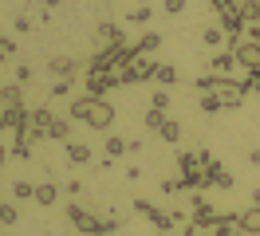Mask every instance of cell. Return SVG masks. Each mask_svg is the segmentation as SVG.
<instances>
[{
  "mask_svg": "<svg viewBox=\"0 0 260 236\" xmlns=\"http://www.w3.org/2000/svg\"><path fill=\"white\" fill-rule=\"evenodd\" d=\"M71 118H79L87 122L91 130H111L114 126V107L107 98H91V94H79V98H71Z\"/></svg>",
  "mask_w": 260,
  "mask_h": 236,
  "instance_id": "obj_1",
  "label": "cell"
},
{
  "mask_svg": "<svg viewBox=\"0 0 260 236\" xmlns=\"http://www.w3.org/2000/svg\"><path fill=\"white\" fill-rule=\"evenodd\" d=\"M67 220H71V228H75V232H83V236L103 232V220H99L95 213H87L79 201H75V205H67Z\"/></svg>",
  "mask_w": 260,
  "mask_h": 236,
  "instance_id": "obj_2",
  "label": "cell"
},
{
  "mask_svg": "<svg viewBox=\"0 0 260 236\" xmlns=\"http://www.w3.org/2000/svg\"><path fill=\"white\" fill-rule=\"evenodd\" d=\"M134 213H142V217H146L154 228H162V232H174V228H178L174 213H166V209H158V205H150V201H134Z\"/></svg>",
  "mask_w": 260,
  "mask_h": 236,
  "instance_id": "obj_3",
  "label": "cell"
},
{
  "mask_svg": "<svg viewBox=\"0 0 260 236\" xmlns=\"http://www.w3.org/2000/svg\"><path fill=\"white\" fill-rule=\"evenodd\" d=\"M189 220H193L197 228H205V232H213V224H217V209H213L201 193H197L193 201H189Z\"/></svg>",
  "mask_w": 260,
  "mask_h": 236,
  "instance_id": "obj_4",
  "label": "cell"
},
{
  "mask_svg": "<svg viewBox=\"0 0 260 236\" xmlns=\"http://www.w3.org/2000/svg\"><path fill=\"white\" fill-rule=\"evenodd\" d=\"M83 87H87V94H91V98H103L111 87H118V79H114V71H95V67H91Z\"/></svg>",
  "mask_w": 260,
  "mask_h": 236,
  "instance_id": "obj_5",
  "label": "cell"
},
{
  "mask_svg": "<svg viewBox=\"0 0 260 236\" xmlns=\"http://www.w3.org/2000/svg\"><path fill=\"white\" fill-rule=\"evenodd\" d=\"M237 67H244V71H260V44L256 40H237Z\"/></svg>",
  "mask_w": 260,
  "mask_h": 236,
  "instance_id": "obj_6",
  "label": "cell"
},
{
  "mask_svg": "<svg viewBox=\"0 0 260 236\" xmlns=\"http://www.w3.org/2000/svg\"><path fill=\"white\" fill-rule=\"evenodd\" d=\"M221 28H225V36H229V40H241V31L248 28V20L241 16V8H229V12L221 16Z\"/></svg>",
  "mask_w": 260,
  "mask_h": 236,
  "instance_id": "obj_7",
  "label": "cell"
},
{
  "mask_svg": "<svg viewBox=\"0 0 260 236\" xmlns=\"http://www.w3.org/2000/svg\"><path fill=\"white\" fill-rule=\"evenodd\" d=\"M0 118H4V126H12L16 134H24V130L32 126V110H28V107H16V110H4Z\"/></svg>",
  "mask_w": 260,
  "mask_h": 236,
  "instance_id": "obj_8",
  "label": "cell"
},
{
  "mask_svg": "<svg viewBox=\"0 0 260 236\" xmlns=\"http://www.w3.org/2000/svg\"><path fill=\"white\" fill-rule=\"evenodd\" d=\"M233 67H237V51H233V47H225V51H217V55L209 59V71H213V75H229Z\"/></svg>",
  "mask_w": 260,
  "mask_h": 236,
  "instance_id": "obj_9",
  "label": "cell"
},
{
  "mask_svg": "<svg viewBox=\"0 0 260 236\" xmlns=\"http://www.w3.org/2000/svg\"><path fill=\"white\" fill-rule=\"evenodd\" d=\"M16 107H24V87H0V114L4 110H16Z\"/></svg>",
  "mask_w": 260,
  "mask_h": 236,
  "instance_id": "obj_10",
  "label": "cell"
},
{
  "mask_svg": "<svg viewBox=\"0 0 260 236\" xmlns=\"http://www.w3.org/2000/svg\"><path fill=\"white\" fill-rule=\"evenodd\" d=\"M55 197H59V185H55V181H36V205L51 209V205H55Z\"/></svg>",
  "mask_w": 260,
  "mask_h": 236,
  "instance_id": "obj_11",
  "label": "cell"
},
{
  "mask_svg": "<svg viewBox=\"0 0 260 236\" xmlns=\"http://www.w3.org/2000/svg\"><path fill=\"white\" fill-rule=\"evenodd\" d=\"M241 232L244 236H260V205H252V209L241 213Z\"/></svg>",
  "mask_w": 260,
  "mask_h": 236,
  "instance_id": "obj_12",
  "label": "cell"
},
{
  "mask_svg": "<svg viewBox=\"0 0 260 236\" xmlns=\"http://www.w3.org/2000/svg\"><path fill=\"white\" fill-rule=\"evenodd\" d=\"M48 71H51L55 79H71V75H75V59H67V55H51Z\"/></svg>",
  "mask_w": 260,
  "mask_h": 236,
  "instance_id": "obj_13",
  "label": "cell"
},
{
  "mask_svg": "<svg viewBox=\"0 0 260 236\" xmlns=\"http://www.w3.org/2000/svg\"><path fill=\"white\" fill-rule=\"evenodd\" d=\"M67 161H71V165H87V161H91V146H83V142H67Z\"/></svg>",
  "mask_w": 260,
  "mask_h": 236,
  "instance_id": "obj_14",
  "label": "cell"
},
{
  "mask_svg": "<svg viewBox=\"0 0 260 236\" xmlns=\"http://www.w3.org/2000/svg\"><path fill=\"white\" fill-rule=\"evenodd\" d=\"M103 150H107V157H111V161H118L122 154H130V150H126V138H118V134H107Z\"/></svg>",
  "mask_w": 260,
  "mask_h": 236,
  "instance_id": "obj_15",
  "label": "cell"
},
{
  "mask_svg": "<svg viewBox=\"0 0 260 236\" xmlns=\"http://www.w3.org/2000/svg\"><path fill=\"white\" fill-rule=\"evenodd\" d=\"M48 138L51 142H71V118H55L48 126Z\"/></svg>",
  "mask_w": 260,
  "mask_h": 236,
  "instance_id": "obj_16",
  "label": "cell"
},
{
  "mask_svg": "<svg viewBox=\"0 0 260 236\" xmlns=\"http://www.w3.org/2000/svg\"><path fill=\"white\" fill-rule=\"evenodd\" d=\"M158 47H162V36H158V31H146V36L134 44V51H138V55H150V51H158Z\"/></svg>",
  "mask_w": 260,
  "mask_h": 236,
  "instance_id": "obj_17",
  "label": "cell"
},
{
  "mask_svg": "<svg viewBox=\"0 0 260 236\" xmlns=\"http://www.w3.org/2000/svg\"><path fill=\"white\" fill-rule=\"evenodd\" d=\"M99 36L114 47H126V36H122V28H114V24H99Z\"/></svg>",
  "mask_w": 260,
  "mask_h": 236,
  "instance_id": "obj_18",
  "label": "cell"
},
{
  "mask_svg": "<svg viewBox=\"0 0 260 236\" xmlns=\"http://www.w3.org/2000/svg\"><path fill=\"white\" fill-rule=\"evenodd\" d=\"M114 79H118V87H134V83H142V75H138V67H134V63H130V67H118Z\"/></svg>",
  "mask_w": 260,
  "mask_h": 236,
  "instance_id": "obj_19",
  "label": "cell"
},
{
  "mask_svg": "<svg viewBox=\"0 0 260 236\" xmlns=\"http://www.w3.org/2000/svg\"><path fill=\"white\" fill-rule=\"evenodd\" d=\"M16 201H36V181H12Z\"/></svg>",
  "mask_w": 260,
  "mask_h": 236,
  "instance_id": "obj_20",
  "label": "cell"
},
{
  "mask_svg": "<svg viewBox=\"0 0 260 236\" xmlns=\"http://www.w3.org/2000/svg\"><path fill=\"white\" fill-rule=\"evenodd\" d=\"M237 8H241V16L248 20V24H260V4H256V0H241Z\"/></svg>",
  "mask_w": 260,
  "mask_h": 236,
  "instance_id": "obj_21",
  "label": "cell"
},
{
  "mask_svg": "<svg viewBox=\"0 0 260 236\" xmlns=\"http://www.w3.org/2000/svg\"><path fill=\"white\" fill-rule=\"evenodd\" d=\"M201 40H205V47H221V44H225V28H213V24H209V28L201 31Z\"/></svg>",
  "mask_w": 260,
  "mask_h": 236,
  "instance_id": "obj_22",
  "label": "cell"
},
{
  "mask_svg": "<svg viewBox=\"0 0 260 236\" xmlns=\"http://www.w3.org/2000/svg\"><path fill=\"white\" fill-rule=\"evenodd\" d=\"M166 126V110H158V107H150L146 110V130H154V134H158V130H162Z\"/></svg>",
  "mask_w": 260,
  "mask_h": 236,
  "instance_id": "obj_23",
  "label": "cell"
},
{
  "mask_svg": "<svg viewBox=\"0 0 260 236\" xmlns=\"http://www.w3.org/2000/svg\"><path fill=\"white\" fill-rule=\"evenodd\" d=\"M51 122H55V114H51V107H40V110H32V126H40V130H48Z\"/></svg>",
  "mask_w": 260,
  "mask_h": 236,
  "instance_id": "obj_24",
  "label": "cell"
},
{
  "mask_svg": "<svg viewBox=\"0 0 260 236\" xmlns=\"http://www.w3.org/2000/svg\"><path fill=\"white\" fill-rule=\"evenodd\" d=\"M126 20H130V24H150V20H154V8H150V4H138Z\"/></svg>",
  "mask_w": 260,
  "mask_h": 236,
  "instance_id": "obj_25",
  "label": "cell"
},
{
  "mask_svg": "<svg viewBox=\"0 0 260 236\" xmlns=\"http://www.w3.org/2000/svg\"><path fill=\"white\" fill-rule=\"evenodd\" d=\"M16 220H20V209L8 205V201H0V224H16Z\"/></svg>",
  "mask_w": 260,
  "mask_h": 236,
  "instance_id": "obj_26",
  "label": "cell"
},
{
  "mask_svg": "<svg viewBox=\"0 0 260 236\" xmlns=\"http://www.w3.org/2000/svg\"><path fill=\"white\" fill-rule=\"evenodd\" d=\"M158 134H162L166 142H178V138H181V126H178V118H166V126L158 130Z\"/></svg>",
  "mask_w": 260,
  "mask_h": 236,
  "instance_id": "obj_27",
  "label": "cell"
},
{
  "mask_svg": "<svg viewBox=\"0 0 260 236\" xmlns=\"http://www.w3.org/2000/svg\"><path fill=\"white\" fill-rule=\"evenodd\" d=\"M158 83H162V87H170V83H178V67H170V63H162V67H158Z\"/></svg>",
  "mask_w": 260,
  "mask_h": 236,
  "instance_id": "obj_28",
  "label": "cell"
},
{
  "mask_svg": "<svg viewBox=\"0 0 260 236\" xmlns=\"http://www.w3.org/2000/svg\"><path fill=\"white\" fill-rule=\"evenodd\" d=\"M71 91H75V83H71V79H59V83L51 87V98H67Z\"/></svg>",
  "mask_w": 260,
  "mask_h": 236,
  "instance_id": "obj_29",
  "label": "cell"
},
{
  "mask_svg": "<svg viewBox=\"0 0 260 236\" xmlns=\"http://www.w3.org/2000/svg\"><path fill=\"white\" fill-rule=\"evenodd\" d=\"M12 157H24V161H28V157H32V146H28L24 138H16L12 142Z\"/></svg>",
  "mask_w": 260,
  "mask_h": 236,
  "instance_id": "obj_30",
  "label": "cell"
},
{
  "mask_svg": "<svg viewBox=\"0 0 260 236\" xmlns=\"http://www.w3.org/2000/svg\"><path fill=\"white\" fill-rule=\"evenodd\" d=\"M209 236H241V224H213Z\"/></svg>",
  "mask_w": 260,
  "mask_h": 236,
  "instance_id": "obj_31",
  "label": "cell"
},
{
  "mask_svg": "<svg viewBox=\"0 0 260 236\" xmlns=\"http://www.w3.org/2000/svg\"><path fill=\"white\" fill-rule=\"evenodd\" d=\"M201 110H205V114L221 110V98H217V94H201Z\"/></svg>",
  "mask_w": 260,
  "mask_h": 236,
  "instance_id": "obj_32",
  "label": "cell"
},
{
  "mask_svg": "<svg viewBox=\"0 0 260 236\" xmlns=\"http://www.w3.org/2000/svg\"><path fill=\"white\" fill-rule=\"evenodd\" d=\"M8 55H16V44H12V40H4V36H0V63L8 59Z\"/></svg>",
  "mask_w": 260,
  "mask_h": 236,
  "instance_id": "obj_33",
  "label": "cell"
},
{
  "mask_svg": "<svg viewBox=\"0 0 260 236\" xmlns=\"http://www.w3.org/2000/svg\"><path fill=\"white\" fill-rule=\"evenodd\" d=\"M150 107L166 110V107H170V94H166V91H154V98H150Z\"/></svg>",
  "mask_w": 260,
  "mask_h": 236,
  "instance_id": "obj_34",
  "label": "cell"
},
{
  "mask_svg": "<svg viewBox=\"0 0 260 236\" xmlns=\"http://www.w3.org/2000/svg\"><path fill=\"white\" fill-rule=\"evenodd\" d=\"M162 8H166L170 16H178L181 8H185V0H162Z\"/></svg>",
  "mask_w": 260,
  "mask_h": 236,
  "instance_id": "obj_35",
  "label": "cell"
},
{
  "mask_svg": "<svg viewBox=\"0 0 260 236\" xmlns=\"http://www.w3.org/2000/svg\"><path fill=\"white\" fill-rule=\"evenodd\" d=\"M209 4H213V8H217V12H221V16H225L229 8H237V0H209Z\"/></svg>",
  "mask_w": 260,
  "mask_h": 236,
  "instance_id": "obj_36",
  "label": "cell"
},
{
  "mask_svg": "<svg viewBox=\"0 0 260 236\" xmlns=\"http://www.w3.org/2000/svg\"><path fill=\"white\" fill-rule=\"evenodd\" d=\"M28 79H32V67H24V63H20V67H16V83H28Z\"/></svg>",
  "mask_w": 260,
  "mask_h": 236,
  "instance_id": "obj_37",
  "label": "cell"
},
{
  "mask_svg": "<svg viewBox=\"0 0 260 236\" xmlns=\"http://www.w3.org/2000/svg\"><path fill=\"white\" fill-rule=\"evenodd\" d=\"M248 87H252V91L260 94V71H248Z\"/></svg>",
  "mask_w": 260,
  "mask_h": 236,
  "instance_id": "obj_38",
  "label": "cell"
},
{
  "mask_svg": "<svg viewBox=\"0 0 260 236\" xmlns=\"http://www.w3.org/2000/svg\"><path fill=\"white\" fill-rule=\"evenodd\" d=\"M8 157H12V146H4V142H0V170H4V161H8Z\"/></svg>",
  "mask_w": 260,
  "mask_h": 236,
  "instance_id": "obj_39",
  "label": "cell"
},
{
  "mask_svg": "<svg viewBox=\"0 0 260 236\" xmlns=\"http://www.w3.org/2000/svg\"><path fill=\"white\" fill-rule=\"evenodd\" d=\"M181 236H209V232H205V228H197V224H189V228H185Z\"/></svg>",
  "mask_w": 260,
  "mask_h": 236,
  "instance_id": "obj_40",
  "label": "cell"
},
{
  "mask_svg": "<svg viewBox=\"0 0 260 236\" xmlns=\"http://www.w3.org/2000/svg\"><path fill=\"white\" fill-rule=\"evenodd\" d=\"M248 40H256V44H260V24H248Z\"/></svg>",
  "mask_w": 260,
  "mask_h": 236,
  "instance_id": "obj_41",
  "label": "cell"
},
{
  "mask_svg": "<svg viewBox=\"0 0 260 236\" xmlns=\"http://www.w3.org/2000/svg\"><path fill=\"white\" fill-rule=\"evenodd\" d=\"M248 161H252V165H260V146L252 150V154H248Z\"/></svg>",
  "mask_w": 260,
  "mask_h": 236,
  "instance_id": "obj_42",
  "label": "cell"
},
{
  "mask_svg": "<svg viewBox=\"0 0 260 236\" xmlns=\"http://www.w3.org/2000/svg\"><path fill=\"white\" fill-rule=\"evenodd\" d=\"M40 4H44V8H59V0H40Z\"/></svg>",
  "mask_w": 260,
  "mask_h": 236,
  "instance_id": "obj_43",
  "label": "cell"
},
{
  "mask_svg": "<svg viewBox=\"0 0 260 236\" xmlns=\"http://www.w3.org/2000/svg\"><path fill=\"white\" fill-rule=\"evenodd\" d=\"M252 205H260V189H252Z\"/></svg>",
  "mask_w": 260,
  "mask_h": 236,
  "instance_id": "obj_44",
  "label": "cell"
},
{
  "mask_svg": "<svg viewBox=\"0 0 260 236\" xmlns=\"http://www.w3.org/2000/svg\"><path fill=\"white\" fill-rule=\"evenodd\" d=\"M0 130H4V118H0Z\"/></svg>",
  "mask_w": 260,
  "mask_h": 236,
  "instance_id": "obj_45",
  "label": "cell"
},
{
  "mask_svg": "<svg viewBox=\"0 0 260 236\" xmlns=\"http://www.w3.org/2000/svg\"><path fill=\"white\" fill-rule=\"evenodd\" d=\"M95 236H107V232H95Z\"/></svg>",
  "mask_w": 260,
  "mask_h": 236,
  "instance_id": "obj_46",
  "label": "cell"
},
{
  "mask_svg": "<svg viewBox=\"0 0 260 236\" xmlns=\"http://www.w3.org/2000/svg\"><path fill=\"white\" fill-rule=\"evenodd\" d=\"M174 236H181V232H174Z\"/></svg>",
  "mask_w": 260,
  "mask_h": 236,
  "instance_id": "obj_47",
  "label": "cell"
},
{
  "mask_svg": "<svg viewBox=\"0 0 260 236\" xmlns=\"http://www.w3.org/2000/svg\"><path fill=\"white\" fill-rule=\"evenodd\" d=\"M0 236H4V232H0Z\"/></svg>",
  "mask_w": 260,
  "mask_h": 236,
  "instance_id": "obj_48",
  "label": "cell"
},
{
  "mask_svg": "<svg viewBox=\"0 0 260 236\" xmlns=\"http://www.w3.org/2000/svg\"><path fill=\"white\" fill-rule=\"evenodd\" d=\"M256 4H260V0H256Z\"/></svg>",
  "mask_w": 260,
  "mask_h": 236,
  "instance_id": "obj_49",
  "label": "cell"
}]
</instances>
